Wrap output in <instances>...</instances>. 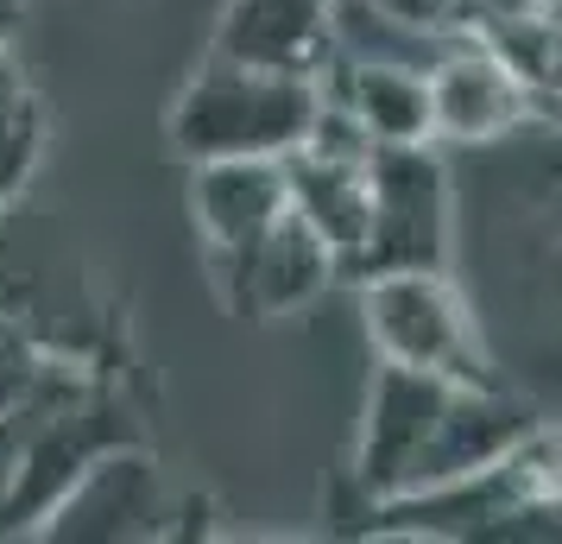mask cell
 <instances>
[{"instance_id": "10", "label": "cell", "mask_w": 562, "mask_h": 544, "mask_svg": "<svg viewBox=\"0 0 562 544\" xmlns=\"http://www.w3.org/2000/svg\"><path fill=\"white\" fill-rule=\"evenodd\" d=\"M215 52L316 77L329 64V0H228Z\"/></svg>"}, {"instance_id": "16", "label": "cell", "mask_w": 562, "mask_h": 544, "mask_svg": "<svg viewBox=\"0 0 562 544\" xmlns=\"http://www.w3.org/2000/svg\"><path fill=\"white\" fill-rule=\"evenodd\" d=\"M0 203H7V197H0Z\"/></svg>"}, {"instance_id": "8", "label": "cell", "mask_w": 562, "mask_h": 544, "mask_svg": "<svg viewBox=\"0 0 562 544\" xmlns=\"http://www.w3.org/2000/svg\"><path fill=\"white\" fill-rule=\"evenodd\" d=\"M190 209H196V229H203L215 266L247 254L259 234L291 209L284 158H196Z\"/></svg>"}, {"instance_id": "12", "label": "cell", "mask_w": 562, "mask_h": 544, "mask_svg": "<svg viewBox=\"0 0 562 544\" xmlns=\"http://www.w3.org/2000/svg\"><path fill=\"white\" fill-rule=\"evenodd\" d=\"M45 355L32 348V336L20 330V317H7L0 311V418H13V412H26V399L38 387H45Z\"/></svg>"}, {"instance_id": "6", "label": "cell", "mask_w": 562, "mask_h": 544, "mask_svg": "<svg viewBox=\"0 0 562 544\" xmlns=\"http://www.w3.org/2000/svg\"><path fill=\"white\" fill-rule=\"evenodd\" d=\"M531 82L506 64L499 45H486L474 32H456L449 52L430 64V114L436 140H461V146H493L512 127H525L531 114Z\"/></svg>"}, {"instance_id": "7", "label": "cell", "mask_w": 562, "mask_h": 544, "mask_svg": "<svg viewBox=\"0 0 562 544\" xmlns=\"http://www.w3.org/2000/svg\"><path fill=\"white\" fill-rule=\"evenodd\" d=\"M316 89H323V102L341 108L373 146H424V140H436L430 70L329 52V64L316 70Z\"/></svg>"}, {"instance_id": "1", "label": "cell", "mask_w": 562, "mask_h": 544, "mask_svg": "<svg viewBox=\"0 0 562 544\" xmlns=\"http://www.w3.org/2000/svg\"><path fill=\"white\" fill-rule=\"evenodd\" d=\"M316 108H323L316 77L215 52L183 82L171 108V140L190 165L196 158H291L316 127Z\"/></svg>"}, {"instance_id": "4", "label": "cell", "mask_w": 562, "mask_h": 544, "mask_svg": "<svg viewBox=\"0 0 562 544\" xmlns=\"http://www.w3.org/2000/svg\"><path fill=\"white\" fill-rule=\"evenodd\" d=\"M461 380H442V374H417V367H373V392H367V424H360V481L380 493V500H398V493L417 488L424 475V456L436 443V424L449 412V392Z\"/></svg>"}, {"instance_id": "11", "label": "cell", "mask_w": 562, "mask_h": 544, "mask_svg": "<svg viewBox=\"0 0 562 544\" xmlns=\"http://www.w3.org/2000/svg\"><path fill=\"white\" fill-rule=\"evenodd\" d=\"M38 140H45V127H38V102H32L26 89H20V77L0 64V197H7L13 184L32 178Z\"/></svg>"}, {"instance_id": "15", "label": "cell", "mask_w": 562, "mask_h": 544, "mask_svg": "<svg viewBox=\"0 0 562 544\" xmlns=\"http://www.w3.org/2000/svg\"><path fill=\"white\" fill-rule=\"evenodd\" d=\"M550 437H557V449H562V418H557V424H550Z\"/></svg>"}, {"instance_id": "2", "label": "cell", "mask_w": 562, "mask_h": 544, "mask_svg": "<svg viewBox=\"0 0 562 544\" xmlns=\"http://www.w3.org/2000/svg\"><path fill=\"white\" fill-rule=\"evenodd\" d=\"M360 317H367V342H373L380 362L442 374V380H461V387L499 380L493 362H486L474 304L456 291L449 266L367 273L360 279Z\"/></svg>"}, {"instance_id": "5", "label": "cell", "mask_w": 562, "mask_h": 544, "mask_svg": "<svg viewBox=\"0 0 562 544\" xmlns=\"http://www.w3.org/2000/svg\"><path fill=\"white\" fill-rule=\"evenodd\" d=\"M215 279H222V298L240 317H297L341 279V254L297 209H284L247 254L215 266Z\"/></svg>"}, {"instance_id": "13", "label": "cell", "mask_w": 562, "mask_h": 544, "mask_svg": "<svg viewBox=\"0 0 562 544\" xmlns=\"http://www.w3.org/2000/svg\"><path fill=\"white\" fill-rule=\"evenodd\" d=\"M380 7L424 32H456V0H380Z\"/></svg>"}, {"instance_id": "9", "label": "cell", "mask_w": 562, "mask_h": 544, "mask_svg": "<svg viewBox=\"0 0 562 544\" xmlns=\"http://www.w3.org/2000/svg\"><path fill=\"white\" fill-rule=\"evenodd\" d=\"M45 519H52L45 525L52 539H133L146 532V519H158V475L139 449L114 443L57 493Z\"/></svg>"}, {"instance_id": "3", "label": "cell", "mask_w": 562, "mask_h": 544, "mask_svg": "<svg viewBox=\"0 0 562 544\" xmlns=\"http://www.w3.org/2000/svg\"><path fill=\"white\" fill-rule=\"evenodd\" d=\"M367 234H360L348 273H398V266H449V171L424 146H373L367 158Z\"/></svg>"}, {"instance_id": "14", "label": "cell", "mask_w": 562, "mask_h": 544, "mask_svg": "<svg viewBox=\"0 0 562 544\" xmlns=\"http://www.w3.org/2000/svg\"><path fill=\"white\" fill-rule=\"evenodd\" d=\"M0 45H7V0H0Z\"/></svg>"}]
</instances>
